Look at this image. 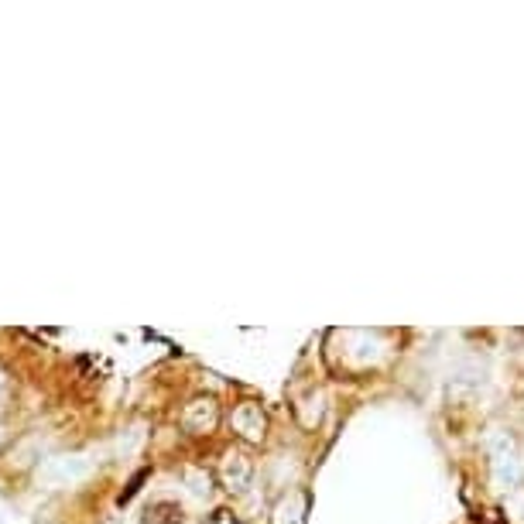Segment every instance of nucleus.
<instances>
[{
    "label": "nucleus",
    "instance_id": "39448f33",
    "mask_svg": "<svg viewBox=\"0 0 524 524\" xmlns=\"http://www.w3.org/2000/svg\"><path fill=\"white\" fill-rule=\"evenodd\" d=\"M251 473H254L251 459L240 456V453H230L227 459H223V466H220V477H223V483H227L230 490H244L247 483H251Z\"/></svg>",
    "mask_w": 524,
    "mask_h": 524
},
{
    "label": "nucleus",
    "instance_id": "f03ea898",
    "mask_svg": "<svg viewBox=\"0 0 524 524\" xmlns=\"http://www.w3.org/2000/svg\"><path fill=\"white\" fill-rule=\"evenodd\" d=\"M230 425H233V432H237L240 439L261 442L264 439V411H261V405H254V401L237 405L233 408V415H230Z\"/></svg>",
    "mask_w": 524,
    "mask_h": 524
},
{
    "label": "nucleus",
    "instance_id": "0eeeda50",
    "mask_svg": "<svg viewBox=\"0 0 524 524\" xmlns=\"http://www.w3.org/2000/svg\"><path fill=\"white\" fill-rule=\"evenodd\" d=\"M4 442H7V429L0 425V449H4Z\"/></svg>",
    "mask_w": 524,
    "mask_h": 524
},
{
    "label": "nucleus",
    "instance_id": "423d86ee",
    "mask_svg": "<svg viewBox=\"0 0 524 524\" xmlns=\"http://www.w3.org/2000/svg\"><path fill=\"white\" fill-rule=\"evenodd\" d=\"M302 514H305V501L298 494H292L274 507V524H305Z\"/></svg>",
    "mask_w": 524,
    "mask_h": 524
},
{
    "label": "nucleus",
    "instance_id": "f257e3e1",
    "mask_svg": "<svg viewBox=\"0 0 524 524\" xmlns=\"http://www.w3.org/2000/svg\"><path fill=\"white\" fill-rule=\"evenodd\" d=\"M490 466H494V480L501 487H514L524 477V463L518 459L511 435H490Z\"/></svg>",
    "mask_w": 524,
    "mask_h": 524
},
{
    "label": "nucleus",
    "instance_id": "1a4fd4ad",
    "mask_svg": "<svg viewBox=\"0 0 524 524\" xmlns=\"http://www.w3.org/2000/svg\"><path fill=\"white\" fill-rule=\"evenodd\" d=\"M0 415H4V405H0Z\"/></svg>",
    "mask_w": 524,
    "mask_h": 524
},
{
    "label": "nucleus",
    "instance_id": "6e6552de",
    "mask_svg": "<svg viewBox=\"0 0 524 524\" xmlns=\"http://www.w3.org/2000/svg\"><path fill=\"white\" fill-rule=\"evenodd\" d=\"M4 384H7V377H4V370H0V388H4Z\"/></svg>",
    "mask_w": 524,
    "mask_h": 524
},
{
    "label": "nucleus",
    "instance_id": "20e7f679",
    "mask_svg": "<svg viewBox=\"0 0 524 524\" xmlns=\"http://www.w3.org/2000/svg\"><path fill=\"white\" fill-rule=\"evenodd\" d=\"M90 473V463L86 459H76V456H66V459H48V466L42 470V480L52 483V487H66V483H76Z\"/></svg>",
    "mask_w": 524,
    "mask_h": 524
},
{
    "label": "nucleus",
    "instance_id": "7ed1b4c3",
    "mask_svg": "<svg viewBox=\"0 0 524 524\" xmlns=\"http://www.w3.org/2000/svg\"><path fill=\"white\" fill-rule=\"evenodd\" d=\"M216 422H220V408H216L213 398H196V401H189L185 411H182V425L189 432H196V435L213 432Z\"/></svg>",
    "mask_w": 524,
    "mask_h": 524
}]
</instances>
